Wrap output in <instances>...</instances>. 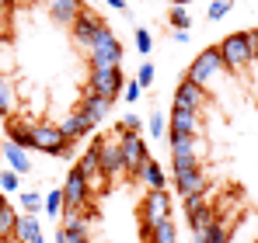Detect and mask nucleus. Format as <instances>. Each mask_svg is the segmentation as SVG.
Returning <instances> with one entry per match:
<instances>
[{"label":"nucleus","mask_w":258,"mask_h":243,"mask_svg":"<svg viewBox=\"0 0 258 243\" xmlns=\"http://www.w3.org/2000/svg\"><path fill=\"white\" fill-rule=\"evenodd\" d=\"M112 104H115V101H108V97H101V94H94V90H84V94H81V101H77V111L91 115V118L101 125L105 115L112 111Z\"/></svg>","instance_id":"obj_21"},{"label":"nucleus","mask_w":258,"mask_h":243,"mask_svg":"<svg viewBox=\"0 0 258 243\" xmlns=\"http://www.w3.org/2000/svg\"><path fill=\"white\" fill-rule=\"evenodd\" d=\"M87 63H91V70H101V66H122V42L112 35L108 25L98 28V35H94L91 49H87Z\"/></svg>","instance_id":"obj_2"},{"label":"nucleus","mask_w":258,"mask_h":243,"mask_svg":"<svg viewBox=\"0 0 258 243\" xmlns=\"http://www.w3.org/2000/svg\"><path fill=\"white\" fill-rule=\"evenodd\" d=\"M220 73H227L223 56H220V49H216V45H206V49L196 56V63L188 66V73H185V77H188V80H196V83H203V87H210Z\"/></svg>","instance_id":"obj_4"},{"label":"nucleus","mask_w":258,"mask_h":243,"mask_svg":"<svg viewBox=\"0 0 258 243\" xmlns=\"http://www.w3.org/2000/svg\"><path fill=\"white\" fill-rule=\"evenodd\" d=\"M248 35H251V52H255V63H258V28H251Z\"/></svg>","instance_id":"obj_39"},{"label":"nucleus","mask_w":258,"mask_h":243,"mask_svg":"<svg viewBox=\"0 0 258 243\" xmlns=\"http://www.w3.org/2000/svg\"><path fill=\"white\" fill-rule=\"evenodd\" d=\"M32 243H45V236H42V233H39V236H35V240H32Z\"/></svg>","instance_id":"obj_45"},{"label":"nucleus","mask_w":258,"mask_h":243,"mask_svg":"<svg viewBox=\"0 0 258 243\" xmlns=\"http://www.w3.org/2000/svg\"><path fill=\"white\" fill-rule=\"evenodd\" d=\"M105 4H108V7H115V11H122V14H129V11H126V0H105Z\"/></svg>","instance_id":"obj_40"},{"label":"nucleus","mask_w":258,"mask_h":243,"mask_svg":"<svg viewBox=\"0 0 258 243\" xmlns=\"http://www.w3.org/2000/svg\"><path fill=\"white\" fill-rule=\"evenodd\" d=\"M63 219V226H59V233L52 236L56 243H91V233H87V219L81 212H74V215H59Z\"/></svg>","instance_id":"obj_14"},{"label":"nucleus","mask_w":258,"mask_h":243,"mask_svg":"<svg viewBox=\"0 0 258 243\" xmlns=\"http://www.w3.org/2000/svg\"><path fill=\"white\" fill-rule=\"evenodd\" d=\"M174 174V188H178V195L181 198H188V195H206V188H210V177H206V170H203V163H192V167H171Z\"/></svg>","instance_id":"obj_8"},{"label":"nucleus","mask_w":258,"mask_h":243,"mask_svg":"<svg viewBox=\"0 0 258 243\" xmlns=\"http://www.w3.org/2000/svg\"><path fill=\"white\" fill-rule=\"evenodd\" d=\"M164 219H171V195H168V188L147 191V198L140 202V222L154 226V222H164Z\"/></svg>","instance_id":"obj_10"},{"label":"nucleus","mask_w":258,"mask_h":243,"mask_svg":"<svg viewBox=\"0 0 258 243\" xmlns=\"http://www.w3.org/2000/svg\"><path fill=\"white\" fill-rule=\"evenodd\" d=\"M42 212L49 219H59V215H63V191H59V188H52L42 198Z\"/></svg>","instance_id":"obj_27"},{"label":"nucleus","mask_w":258,"mask_h":243,"mask_svg":"<svg viewBox=\"0 0 258 243\" xmlns=\"http://www.w3.org/2000/svg\"><path fill=\"white\" fill-rule=\"evenodd\" d=\"M136 49H140L143 56H150V49H154V39H150V32H147V28H136Z\"/></svg>","instance_id":"obj_33"},{"label":"nucleus","mask_w":258,"mask_h":243,"mask_svg":"<svg viewBox=\"0 0 258 243\" xmlns=\"http://www.w3.org/2000/svg\"><path fill=\"white\" fill-rule=\"evenodd\" d=\"M140 97H143V87H140L136 80H126V87H122V101H126V104H136Z\"/></svg>","instance_id":"obj_32"},{"label":"nucleus","mask_w":258,"mask_h":243,"mask_svg":"<svg viewBox=\"0 0 258 243\" xmlns=\"http://www.w3.org/2000/svg\"><path fill=\"white\" fill-rule=\"evenodd\" d=\"M206 87L196 80H188V77H181L178 87H174V104L178 108H188V111H203V104H206Z\"/></svg>","instance_id":"obj_12"},{"label":"nucleus","mask_w":258,"mask_h":243,"mask_svg":"<svg viewBox=\"0 0 258 243\" xmlns=\"http://www.w3.org/2000/svg\"><path fill=\"white\" fill-rule=\"evenodd\" d=\"M122 87H126L122 66H101V70H91V77H87V90H94L108 101H115L122 94Z\"/></svg>","instance_id":"obj_5"},{"label":"nucleus","mask_w":258,"mask_h":243,"mask_svg":"<svg viewBox=\"0 0 258 243\" xmlns=\"http://www.w3.org/2000/svg\"><path fill=\"white\" fill-rule=\"evenodd\" d=\"M185 219H188L192 233H206L216 222V205L206 195H188L185 198Z\"/></svg>","instance_id":"obj_9"},{"label":"nucleus","mask_w":258,"mask_h":243,"mask_svg":"<svg viewBox=\"0 0 258 243\" xmlns=\"http://www.w3.org/2000/svg\"><path fill=\"white\" fill-rule=\"evenodd\" d=\"M56 125L63 129V136H67L70 143L84 139V136H91V132L98 129V122L91 118V115H84V111H77V108H74V111H70V115H67L63 122H56Z\"/></svg>","instance_id":"obj_16"},{"label":"nucleus","mask_w":258,"mask_h":243,"mask_svg":"<svg viewBox=\"0 0 258 243\" xmlns=\"http://www.w3.org/2000/svg\"><path fill=\"white\" fill-rule=\"evenodd\" d=\"M174 42H188V28H178L174 32Z\"/></svg>","instance_id":"obj_41"},{"label":"nucleus","mask_w":258,"mask_h":243,"mask_svg":"<svg viewBox=\"0 0 258 243\" xmlns=\"http://www.w3.org/2000/svg\"><path fill=\"white\" fill-rule=\"evenodd\" d=\"M140 129H143L140 115H122V122H119V129H115V132H140Z\"/></svg>","instance_id":"obj_34"},{"label":"nucleus","mask_w":258,"mask_h":243,"mask_svg":"<svg viewBox=\"0 0 258 243\" xmlns=\"http://www.w3.org/2000/svg\"><path fill=\"white\" fill-rule=\"evenodd\" d=\"M171 25H174V32H178V28H188L192 21H188V14H185L181 7H174V11H171Z\"/></svg>","instance_id":"obj_36"},{"label":"nucleus","mask_w":258,"mask_h":243,"mask_svg":"<svg viewBox=\"0 0 258 243\" xmlns=\"http://www.w3.org/2000/svg\"><path fill=\"white\" fill-rule=\"evenodd\" d=\"M35 150L49 157H67L70 153V139L63 136V129L56 122H35Z\"/></svg>","instance_id":"obj_6"},{"label":"nucleus","mask_w":258,"mask_h":243,"mask_svg":"<svg viewBox=\"0 0 258 243\" xmlns=\"http://www.w3.org/2000/svg\"><path fill=\"white\" fill-rule=\"evenodd\" d=\"M7 143H14L18 150H35V122L28 118H7Z\"/></svg>","instance_id":"obj_15"},{"label":"nucleus","mask_w":258,"mask_h":243,"mask_svg":"<svg viewBox=\"0 0 258 243\" xmlns=\"http://www.w3.org/2000/svg\"><path fill=\"white\" fill-rule=\"evenodd\" d=\"M168 125H171V132H181V136H199L203 132L199 111H188V108H178V104L171 108V115H168Z\"/></svg>","instance_id":"obj_18"},{"label":"nucleus","mask_w":258,"mask_h":243,"mask_svg":"<svg viewBox=\"0 0 258 243\" xmlns=\"http://www.w3.org/2000/svg\"><path fill=\"white\" fill-rule=\"evenodd\" d=\"M178 4H185V0H178Z\"/></svg>","instance_id":"obj_47"},{"label":"nucleus","mask_w":258,"mask_h":243,"mask_svg":"<svg viewBox=\"0 0 258 243\" xmlns=\"http://www.w3.org/2000/svg\"><path fill=\"white\" fill-rule=\"evenodd\" d=\"M220 56H223V66L227 73H248V66L255 63V52H251V35L248 32H234L216 45Z\"/></svg>","instance_id":"obj_1"},{"label":"nucleus","mask_w":258,"mask_h":243,"mask_svg":"<svg viewBox=\"0 0 258 243\" xmlns=\"http://www.w3.org/2000/svg\"><path fill=\"white\" fill-rule=\"evenodd\" d=\"M98 167H101V177L112 184L122 170V153H119V139H101V150H98Z\"/></svg>","instance_id":"obj_13"},{"label":"nucleus","mask_w":258,"mask_h":243,"mask_svg":"<svg viewBox=\"0 0 258 243\" xmlns=\"http://www.w3.org/2000/svg\"><path fill=\"white\" fill-rule=\"evenodd\" d=\"M59 191H63V215L84 212L87 205L94 202V191H91V184L84 181V174L77 167H70V174H67V181H63Z\"/></svg>","instance_id":"obj_3"},{"label":"nucleus","mask_w":258,"mask_h":243,"mask_svg":"<svg viewBox=\"0 0 258 243\" xmlns=\"http://www.w3.org/2000/svg\"><path fill=\"white\" fill-rule=\"evenodd\" d=\"M171 143V163L174 160H199V136H181V132H168Z\"/></svg>","instance_id":"obj_19"},{"label":"nucleus","mask_w":258,"mask_h":243,"mask_svg":"<svg viewBox=\"0 0 258 243\" xmlns=\"http://www.w3.org/2000/svg\"><path fill=\"white\" fill-rule=\"evenodd\" d=\"M101 25H105V21H101L94 11L84 7V11L77 14V21L70 25V39H74V45H77V49H91V42H94V35H98Z\"/></svg>","instance_id":"obj_11"},{"label":"nucleus","mask_w":258,"mask_h":243,"mask_svg":"<svg viewBox=\"0 0 258 243\" xmlns=\"http://www.w3.org/2000/svg\"><path fill=\"white\" fill-rule=\"evenodd\" d=\"M0 11H7V14H11V11H14V0H0Z\"/></svg>","instance_id":"obj_42"},{"label":"nucleus","mask_w":258,"mask_h":243,"mask_svg":"<svg viewBox=\"0 0 258 243\" xmlns=\"http://www.w3.org/2000/svg\"><path fill=\"white\" fill-rule=\"evenodd\" d=\"M136 83H140V87H150V83H154V66H150V63H143V66H140Z\"/></svg>","instance_id":"obj_35"},{"label":"nucleus","mask_w":258,"mask_h":243,"mask_svg":"<svg viewBox=\"0 0 258 243\" xmlns=\"http://www.w3.org/2000/svg\"><path fill=\"white\" fill-rule=\"evenodd\" d=\"M18 111V87L11 73H0V118H11Z\"/></svg>","instance_id":"obj_23"},{"label":"nucleus","mask_w":258,"mask_h":243,"mask_svg":"<svg viewBox=\"0 0 258 243\" xmlns=\"http://www.w3.org/2000/svg\"><path fill=\"white\" fill-rule=\"evenodd\" d=\"M133 181H140L147 191H161V188H168V177H164L161 163L154 160V157H147V160L140 163V170L133 174Z\"/></svg>","instance_id":"obj_17"},{"label":"nucleus","mask_w":258,"mask_h":243,"mask_svg":"<svg viewBox=\"0 0 258 243\" xmlns=\"http://www.w3.org/2000/svg\"><path fill=\"white\" fill-rule=\"evenodd\" d=\"M0 52H11V39H7V35H0ZM0 73H7L4 63H0Z\"/></svg>","instance_id":"obj_38"},{"label":"nucleus","mask_w":258,"mask_h":243,"mask_svg":"<svg viewBox=\"0 0 258 243\" xmlns=\"http://www.w3.org/2000/svg\"><path fill=\"white\" fill-rule=\"evenodd\" d=\"M18 188H21V174H18V170H11V167H7V170H0V191L14 195Z\"/></svg>","instance_id":"obj_29"},{"label":"nucleus","mask_w":258,"mask_h":243,"mask_svg":"<svg viewBox=\"0 0 258 243\" xmlns=\"http://www.w3.org/2000/svg\"><path fill=\"white\" fill-rule=\"evenodd\" d=\"M140 240L143 243H178V226H174V219L154 222V226L140 222Z\"/></svg>","instance_id":"obj_20"},{"label":"nucleus","mask_w":258,"mask_h":243,"mask_svg":"<svg viewBox=\"0 0 258 243\" xmlns=\"http://www.w3.org/2000/svg\"><path fill=\"white\" fill-rule=\"evenodd\" d=\"M230 7H234V0H213L210 11H206V18H210V21H223V18L230 14Z\"/></svg>","instance_id":"obj_30"},{"label":"nucleus","mask_w":258,"mask_h":243,"mask_svg":"<svg viewBox=\"0 0 258 243\" xmlns=\"http://www.w3.org/2000/svg\"><path fill=\"white\" fill-rule=\"evenodd\" d=\"M206 243H230V226L223 219H216L213 226L206 229Z\"/></svg>","instance_id":"obj_28"},{"label":"nucleus","mask_w":258,"mask_h":243,"mask_svg":"<svg viewBox=\"0 0 258 243\" xmlns=\"http://www.w3.org/2000/svg\"><path fill=\"white\" fill-rule=\"evenodd\" d=\"M0 153H4V160H7V167H11V170H18V174H28V170H32V160H28V153H25V150H18L14 143H7Z\"/></svg>","instance_id":"obj_24"},{"label":"nucleus","mask_w":258,"mask_h":243,"mask_svg":"<svg viewBox=\"0 0 258 243\" xmlns=\"http://www.w3.org/2000/svg\"><path fill=\"white\" fill-rule=\"evenodd\" d=\"M192 240H196V243H206V233H192Z\"/></svg>","instance_id":"obj_43"},{"label":"nucleus","mask_w":258,"mask_h":243,"mask_svg":"<svg viewBox=\"0 0 258 243\" xmlns=\"http://www.w3.org/2000/svg\"><path fill=\"white\" fill-rule=\"evenodd\" d=\"M18 205H21V212H28V215H39V208H42V198H39L35 191H25V195L18 198Z\"/></svg>","instance_id":"obj_31"},{"label":"nucleus","mask_w":258,"mask_h":243,"mask_svg":"<svg viewBox=\"0 0 258 243\" xmlns=\"http://www.w3.org/2000/svg\"><path fill=\"white\" fill-rule=\"evenodd\" d=\"M0 243H25V240H18V236H11V240H0Z\"/></svg>","instance_id":"obj_44"},{"label":"nucleus","mask_w":258,"mask_h":243,"mask_svg":"<svg viewBox=\"0 0 258 243\" xmlns=\"http://www.w3.org/2000/svg\"><path fill=\"white\" fill-rule=\"evenodd\" d=\"M4 205H7V198H4V191H0V208H4Z\"/></svg>","instance_id":"obj_46"},{"label":"nucleus","mask_w":258,"mask_h":243,"mask_svg":"<svg viewBox=\"0 0 258 243\" xmlns=\"http://www.w3.org/2000/svg\"><path fill=\"white\" fill-rule=\"evenodd\" d=\"M14 226H18V212H14V205H4L0 208V240H11Z\"/></svg>","instance_id":"obj_26"},{"label":"nucleus","mask_w":258,"mask_h":243,"mask_svg":"<svg viewBox=\"0 0 258 243\" xmlns=\"http://www.w3.org/2000/svg\"><path fill=\"white\" fill-rule=\"evenodd\" d=\"M39 233H42V229H39V215L21 212V215H18V226H14V236H18V240H25V243H32Z\"/></svg>","instance_id":"obj_25"},{"label":"nucleus","mask_w":258,"mask_h":243,"mask_svg":"<svg viewBox=\"0 0 258 243\" xmlns=\"http://www.w3.org/2000/svg\"><path fill=\"white\" fill-rule=\"evenodd\" d=\"M115 139H119V153H122V170H126V177H133L140 170V163L150 157V150L140 132H115Z\"/></svg>","instance_id":"obj_7"},{"label":"nucleus","mask_w":258,"mask_h":243,"mask_svg":"<svg viewBox=\"0 0 258 243\" xmlns=\"http://www.w3.org/2000/svg\"><path fill=\"white\" fill-rule=\"evenodd\" d=\"M81 11H84V0H49V18L56 25H67V28L77 21Z\"/></svg>","instance_id":"obj_22"},{"label":"nucleus","mask_w":258,"mask_h":243,"mask_svg":"<svg viewBox=\"0 0 258 243\" xmlns=\"http://www.w3.org/2000/svg\"><path fill=\"white\" fill-rule=\"evenodd\" d=\"M164 125H168L164 115H150V136H154V139H157V136H164Z\"/></svg>","instance_id":"obj_37"}]
</instances>
